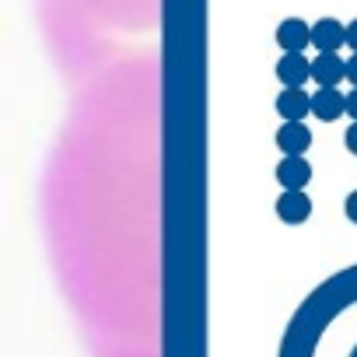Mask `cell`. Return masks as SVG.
Returning a JSON list of instances; mask_svg holds the SVG:
<instances>
[{"label":"cell","mask_w":357,"mask_h":357,"mask_svg":"<svg viewBox=\"0 0 357 357\" xmlns=\"http://www.w3.org/2000/svg\"><path fill=\"white\" fill-rule=\"evenodd\" d=\"M277 218L284 225H301L312 218V200L305 190H284V197L277 200Z\"/></svg>","instance_id":"obj_4"},{"label":"cell","mask_w":357,"mask_h":357,"mask_svg":"<svg viewBox=\"0 0 357 357\" xmlns=\"http://www.w3.org/2000/svg\"><path fill=\"white\" fill-rule=\"evenodd\" d=\"M347 46H350V50L357 53V18H354V22L347 25Z\"/></svg>","instance_id":"obj_13"},{"label":"cell","mask_w":357,"mask_h":357,"mask_svg":"<svg viewBox=\"0 0 357 357\" xmlns=\"http://www.w3.org/2000/svg\"><path fill=\"white\" fill-rule=\"evenodd\" d=\"M343 211H347V218H350V221L357 225V190H354V193L347 197V207H343Z\"/></svg>","instance_id":"obj_12"},{"label":"cell","mask_w":357,"mask_h":357,"mask_svg":"<svg viewBox=\"0 0 357 357\" xmlns=\"http://www.w3.org/2000/svg\"><path fill=\"white\" fill-rule=\"evenodd\" d=\"M277 183L284 190H305L312 183V165L301 154H284V161L277 165Z\"/></svg>","instance_id":"obj_2"},{"label":"cell","mask_w":357,"mask_h":357,"mask_svg":"<svg viewBox=\"0 0 357 357\" xmlns=\"http://www.w3.org/2000/svg\"><path fill=\"white\" fill-rule=\"evenodd\" d=\"M277 77H280V84H287V88H301V84L312 77L308 56H301V53H284L280 63H277Z\"/></svg>","instance_id":"obj_8"},{"label":"cell","mask_w":357,"mask_h":357,"mask_svg":"<svg viewBox=\"0 0 357 357\" xmlns=\"http://www.w3.org/2000/svg\"><path fill=\"white\" fill-rule=\"evenodd\" d=\"M347 81H350V84L357 88V53H354V56L347 60Z\"/></svg>","instance_id":"obj_14"},{"label":"cell","mask_w":357,"mask_h":357,"mask_svg":"<svg viewBox=\"0 0 357 357\" xmlns=\"http://www.w3.org/2000/svg\"><path fill=\"white\" fill-rule=\"evenodd\" d=\"M312 116H319L322 123H333L336 116H347V95H340L336 88H319L312 95Z\"/></svg>","instance_id":"obj_9"},{"label":"cell","mask_w":357,"mask_h":357,"mask_svg":"<svg viewBox=\"0 0 357 357\" xmlns=\"http://www.w3.org/2000/svg\"><path fill=\"white\" fill-rule=\"evenodd\" d=\"M277 112L284 116V123H305V116L312 112V95L301 88H284L277 95Z\"/></svg>","instance_id":"obj_7"},{"label":"cell","mask_w":357,"mask_h":357,"mask_svg":"<svg viewBox=\"0 0 357 357\" xmlns=\"http://www.w3.org/2000/svg\"><path fill=\"white\" fill-rule=\"evenodd\" d=\"M347 77V63L340 60V53H319L312 60V81L319 88H336Z\"/></svg>","instance_id":"obj_6"},{"label":"cell","mask_w":357,"mask_h":357,"mask_svg":"<svg viewBox=\"0 0 357 357\" xmlns=\"http://www.w3.org/2000/svg\"><path fill=\"white\" fill-rule=\"evenodd\" d=\"M343 144H347V151H350V154H357V123H350V130H347Z\"/></svg>","instance_id":"obj_11"},{"label":"cell","mask_w":357,"mask_h":357,"mask_svg":"<svg viewBox=\"0 0 357 357\" xmlns=\"http://www.w3.org/2000/svg\"><path fill=\"white\" fill-rule=\"evenodd\" d=\"M347 116H350V119L357 123V88H354V91L347 95Z\"/></svg>","instance_id":"obj_15"},{"label":"cell","mask_w":357,"mask_h":357,"mask_svg":"<svg viewBox=\"0 0 357 357\" xmlns=\"http://www.w3.org/2000/svg\"><path fill=\"white\" fill-rule=\"evenodd\" d=\"M280 357H357V270L333 277L298 308Z\"/></svg>","instance_id":"obj_1"},{"label":"cell","mask_w":357,"mask_h":357,"mask_svg":"<svg viewBox=\"0 0 357 357\" xmlns=\"http://www.w3.org/2000/svg\"><path fill=\"white\" fill-rule=\"evenodd\" d=\"M308 144H312V130H308L305 123H284V126L277 130V147H280L284 154H305Z\"/></svg>","instance_id":"obj_10"},{"label":"cell","mask_w":357,"mask_h":357,"mask_svg":"<svg viewBox=\"0 0 357 357\" xmlns=\"http://www.w3.org/2000/svg\"><path fill=\"white\" fill-rule=\"evenodd\" d=\"M312 46L319 53H340V46H347V25L336 18H319L312 25Z\"/></svg>","instance_id":"obj_3"},{"label":"cell","mask_w":357,"mask_h":357,"mask_svg":"<svg viewBox=\"0 0 357 357\" xmlns=\"http://www.w3.org/2000/svg\"><path fill=\"white\" fill-rule=\"evenodd\" d=\"M277 43L284 53H301L305 46H312V25L301 18H284L277 29Z\"/></svg>","instance_id":"obj_5"}]
</instances>
